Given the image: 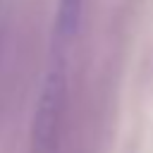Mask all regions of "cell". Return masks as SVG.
Listing matches in <instances>:
<instances>
[{"label": "cell", "instance_id": "obj_2", "mask_svg": "<svg viewBox=\"0 0 153 153\" xmlns=\"http://www.w3.org/2000/svg\"><path fill=\"white\" fill-rule=\"evenodd\" d=\"M79 7H81V0H60L57 22H55V50H60L65 45V41L74 33V26L79 19Z\"/></svg>", "mask_w": 153, "mask_h": 153}, {"label": "cell", "instance_id": "obj_1", "mask_svg": "<svg viewBox=\"0 0 153 153\" xmlns=\"http://www.w3.org/2000/svg\"><path fill=\"white\" fill-rule=\"evenodd\" d=\"M65 96V74L62 67L55 65L43 84L36 120H33V153H55L57 151V131H60V112Z\"/></svg>", "mask_w": 153, "mask_h": 153}]
</instances>
